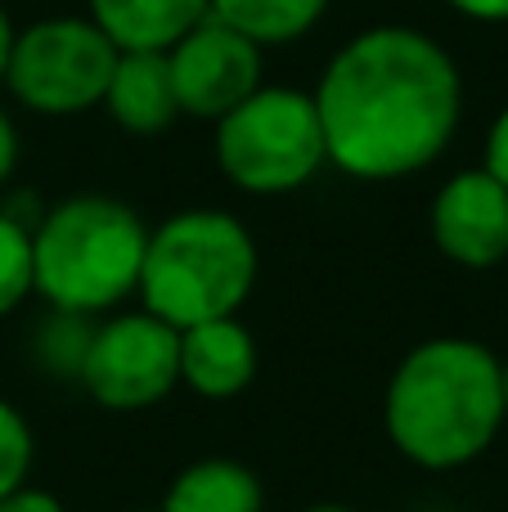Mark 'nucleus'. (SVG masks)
Instances as JSON below:
<instances>
[{"instance_id":"obj_19","label":"nucleus","mask_w":508,"mask_h":512,"mask_svg":"<svg viewBox=\"0 0 508 512\" xmlns=\"http://www.w3.org/2000/svg\"><path fill=\"white\" fill-rule=\"evenodd\" d=\"M0 512H68V508H63L59 495H50V490L23 481L18 490H9V495L0 499Z\"/></svg>"},{"instance_id":"obj_5","label":"nucleus","mask_w":508,"mask_h":512,"mask_svg":"<svg viewBox=\"0 0 508 512\" xmlns=\"http://www.w3.org/2000/svg\"><path fill=\"white\" fill-rule=\"evenodd\" d=\"M212 126L216 167L239 194L284 198L306 189L329 167L311 90L257 86Z\"/></svg>"},{"instance_id":"obj_10","label":"nucleus","mask_w":508,"mask_h":512,"mask_svg":"<svg viewBox=\"0 0 508 512\" xmlns=\"http://www.w3.org/2000/svg\"><path fill=\"white\" fill-rule=\"evenodd\" d=\"M261 351L239 315L180 328V387L203 400H234L257 382Z\"/></svg>"},{"instance_id":"obj_6","label":"nucleus","mask_w":508,"mask_h":512,"mask_svg":"<svg viewBox=\"0 0 508 512\" xmlns=\"http://www.w3.org/2000/svg\"><path fill=\"white\" fill-rule=\"evenodd\" d=\"M113 63L117 45L90 18L54 14L18 27L5 68V90L27 113L77 117L104 104Z\"/></svg>"},{"instance_id":"obj_18","label":"nucleus","mask_w":508,"mask_h":512,"mask_svg":"<svg viewBox=\"0 0 508 512\" xmlns=\"http://www.w3.org/2000/svg\"><path fill=\"white\" fill-rule=\"evenodd\" d=\"M482 167L508 189V104L495 113L491 131H486V149H482Z\"/></svg>"},{"instance_id":"obj_11","label":"nucleus","mask_w":508,"mask_h":512,"mask_svg":"<svg viewBox=\"0 0 508 512\" xmlns=\"http://www.w3.org/2000/svg\"><path fill=\"white\" fill-rule=\"evenodd\" d=\"M104 108L126 135H162L180 122V104H176V86H171V68L167 54H149V50H117L113 77L104 90Z\"/></svg>"},{"instance_id":"obj_8","label":"nucleus","mask_w":508,"mask_h":512,"mask_svg":"<svg viewBox=\"0 0 508 512\" xmlns=\"http://www.w3.org/2000/svg\"><path fill=\"white\" fill-rule=\"evenodd\" d=\"M167 68L180 117L194 122H221L234 104L266 86V50L212 14L171 45Z\"/></svg>"},{"instance_id":"obj_23","label":"nucleus","mask_w":508,"mask_h":512,"mask_svg":"<svg viewBox=\"0 0 508 512\" xmlns=\"http://www.w3.org/2000/svg\"><path fill=\"white\" fill-rule=\"evenodd\" d=\"M302 512H356L351 504H311V508H302Z\"/></svg>"},{"instance_id":"obj_2","label":"nucleus","mask_w":508,"mask_h":512,"mask_svg":"<svg viewBox=\"0 0 508 512\" xmlns=\"http://www.w3.org/2000/svg\"><path fill=\"white\" fill-rule=\"evenodd\" d=\"M504 360L477 337H428L396 360L383 391V432L405 463L455 472L504 432Z\"/></svg>"},{"instance_id":"obj_25","label":"nucleus","mask_w":508,"mask_h":512,"mask_svg":"<svg viewBox=\"0 0 508 512\" xmlns=\"http://www.w3.org/2000/svg\"><path fill=\"white\" fill-rule=\"evenodd\" d=\"M126 512H158V508H126Z\"/></svg>"},{"instance_id":"obj_1","label":"nucleus","mask_w":508,"mask_h":512,"mask_svg":"<svg viewBox=\"0 0 508 512\" xmlns=\"http://www.w3.org/2000/svg\"><path fill=\"white\" fill-rule=\"evenodd\" d=\"M342 176L387 185L437 167L464 122V77L437 36L378 23L347 36L311 90Z\"/></svg>"},{"instance_id":"obj_4","label":"nucleus","mask_w":508,"mask_h":512,"mask_svg":"<svg viewBox=\"0 0 508 512\" xmlns=\"http://www.w3.org/2000/svg\"><path fill=\"white\" fill-rule=\"evenodd\" d=\"M261 274L252 230L221 207H185L149 230L140 265V310L171 328L239 315Z\"/></svg>"},{"instance_id":"obj_24","label":"nucleus","mask_w":508,"mask_h":512,"mask_svg":"<svg viewBox=\"0 0 508 512\" xmlns=\"http://www.w3.org/2000/svg\"><path fill=\"white\" fill-rule=\"evenodd\" d=\"M500 387H504V423H508V360H504V369H500Z\"/></svg>"},{"instance_id":"obj_20","label":"nucleus","mask_w":508,"mask_h":512,"mask_svg":"<svg viewBox=\"0 0 508 512\" xmlns=\"http://www.w3.org/2000/svg\"><path fill=\"white\" fill-rule=\"evenodd\" d=\"M459 18H473V23H486V27H500L508 23V0H446Z\"/></svg>"},{"instance_id":"obj_12","label":"nucleus","mask_w":508,"mask_h":512,"mask_svg":"<svg viewBox=\"0 0 508 512\" xmlns=\"http://www.w3.org/2000/svg\"><path fill=\"white\" fill-rule=\"evenodd\" d=\"M90 23L117 45V50L167 54L185 32H194L212 5L207 0H86Z\"/></svg>"},{"instance_id":"obj_21","label":"nucleus","mask_w":508,"mask_h":512,"mask_svg":"<svg viewBox=\"0 0 508 512\" xmlns=\"http://www.w3.org/2000/svg\"><path fill=\"white\" fill-rule=\"evenodd\" d=\"M14 171H18V126H14V117L0 108V189H9Z\"/></svg>"},{"instance_id":"obj_15","label":"nucleus","mask_w":508,"mask_h":512,"mask_svg":"<svg viewBox=\"0 0 508 512\" xmlns=\"http://www.w3.org/2000/svg\"><path fill=\"white\" fill-rule=\"evenodd\" d=\"M90 337H95V319L72 315V310H50L45 324H36L32 333V360L41 373L59 382H77L81 364H86Z\"/></svg>"},{"instance_id":"obj_13","label":"nucleus","mask_w":508,"mask_h":512,"mask_svg":"<svg viewBox=\"0 0 508 512\" xmlns=\"http://www.w3.org/2000/svg\"><path fill=\"white\" fill-rule=\"evenodd\" d=\"M158 512H266V486L239 459H198L171 477Z\"/></svg>"},{"instance_id":"obj_22","label":"nucleus","mask_w":508,"mask_h":512,"mask_svg":"<svg viewBox=\"0 0 508 512\" xmlns=\"http://www.w3.org/2000/svg\"><path fill=\"white\" fill-rule=\"evenodd\" d=\"M14 36H18L14 18H9L5 5H0V86H5V68H9V50H14Z\"/></svg>"},{"instance_id":"obj_17","label":"nucleus","mask_w":508,"mask_h":512,"mask_svg":"<svg viewBox=\"0 0 508 512\" xmlns=\"http://www.w3.org/2000/svg\"><path fill=\"white\" fill-rule=\"evenodd\" d=\"M32 459H36L32 423L23 418V409L0 396V499L23 486L27 472H32Z\"/></svg>"},{"instance_id":"obj_3","label":"nucleus","mask_w":508,"mask_h":512,"mask_svg":"<svg viewBox=\"0 0 508 512\" xmlns=\"http://www.w3.org/2000/svg\"><path fill=\"white\" fill-rule=\"evenodd\" d=\"M149 225L131 203L72 194L32 225V297L50 310L104 319L135 297Z\"/></svg>"},{"instance_id":"obj_9","label":"nucleus","mask_w":508,"mask_h":512,"mask_svg":"<svg viewBox=\"0 0 508 512\" xmlns=\"http://www.w3.org/2000/svg\"><path fill=\"white\" fill-rule=\"evenodd\" d=\"M428 230L459 270H495L508 261V189L486 167H464L432 194Z\"/></svg>"},{"instance_id":"obj_14","label":"nucleus","mask_w":508,"mask_h":512,"mask_svg":"<svg viewBox=\"0 0 508 512\" xmlns=\"http://www.w3.org/2000/svg\"><path fill=\"white\" fill-rule=\"evenodd\" d=\"M207 5H212V18L257 41L261 50H279L311 36L333 0H207Z\"/></svg>"},{"instance_id":"obj_16","label":"nucleus","mask_w":508,"mask_h":512,"mask_svg":"<svg viewBox=\"0 0 508 512\" xmlns=\"http://www.w3.org/2000/svg\"><path fill=\"white\" fill-rule=\"evenodd\" d=\"M32 297V225L0 207V319Z\"/></svg>"},{"instance_id":"obj_7","label":"nucleus","mask_w":508,"mask_h":512,"mask_svg":"<svg viewBox=\"0 0 508 512\" xmlns=\"http://www.w3.org/2000/svg\"><path fill=\"white\" fill-rule=\"evenodd\" d=\"M81 391L99 409L144 414L180 387V328L162 324L149 310H113L95 319Z\"/></svg>"}]
</instances>
